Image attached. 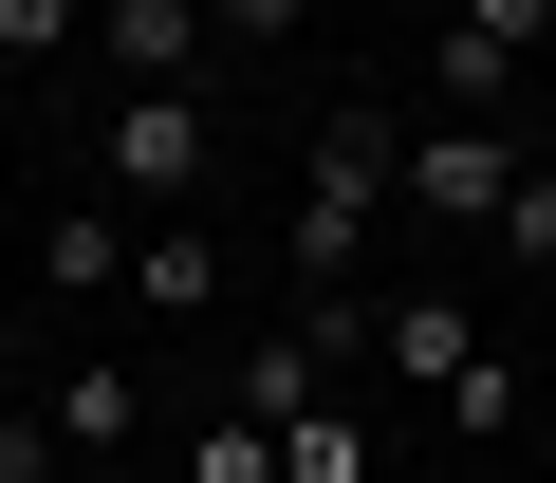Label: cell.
<instances>
[{
	"label": "cell",
	"mask_w": 556,
	"mask_h": 483,
	"mask_svg": "<svg viewBox=\"0 0 556 483\" xmlns=\"http://www.w3.org/2000/svg\"><path fill=\"white\" fill-rule=\"evenodd\" d=\"M501 186H519L501 112H445V131H408V223H501Z\"/></svg>",
	"instance_id": "obj_1"
},
{
	"label": "cell",
	"mask_w": 556,
	"mask_h": 483,
	"mask_svg": "<svg viewBox=\"0 0 556 483\" xmlns=\"http://www.w3.org/2000/svg\"><path fill=\"white\" fill-rule=\"evenodd\" d=\"M112 186L167 223V205L204 186V94H112Z\"/></svg>",
	"instance_id": "obj_2"
},
{
	"label": "cell",
	"mask_w": 556,
	"mask_h": 483,
	"mask_svg": "<svg viewBox=\"0 0 556 483\" xmlns=\"http://www.w3.org/2000/svg\"><path fill=\"white\" fill-rule=\"evenodd\" d=\"M93 38H112V75H130V94H186V57H204V0H93Z\"/></svg>",
	"instance_id": "obj_3"
},
{
	"label": "cell",
	"mask_w": 556,
	"mask_h": 483,
	"mask_svg": "<svg viewBox=\"0 0 556 483\" xmlns=\"http://www.w3.org/2000/svg\"><path fill=\"white\" fill-rule=\"evenodd\" d=\"M371 354H390V372H408V391H445V372H464V354H482V317H464V298H427V280H408V298H371Z\"/></svg>",
	"instance_id": "obj_4"
},
{
	"label": "cell",
	"mask_w": 556,
	"mask_h": 483,
	"mask_svg": "<svg viewBox=\"0 0 556 483\" xmlns=\"http://www.w3.org/2000/svg\"><path fill=\"white\" fill-rule=\"evenodd\" d=\"M38 428H56V446H75V465H112V446H130V428H149V391H130V372H112V354H75V372H56V391H38Z\"/></svg>",
	"instance_id": "obj_5"
},
{
	"label": "cell",
	"mask_w": 556,
	"mask_h": 483,
	"mask_svg": "<svg viewBox=\"0 0 556 483\" xmlns=\"http://www.w3.org/2000/svg\"><path fill=\"white\" fill-rule=\"evenodd\" d=\"M130 298H149V317H223V242H186V223H130Z\"/></svg>",
	"instance_id": "obj_6"
},
{
	"label": "cell",
	"mask_w": 556,
	"mask_h": 483,
	"mask_svg": "<svg viewBox=\"0 0 556 483\" xmlns=\"http://www.w3.org/2000/svg\"><path fill=\"white\" fill-rule=\"evenodd\" d=\"M316 186H353V205H390V186H408V131H390L371 94H353V112H316Z\"/></svg>",
	"instance_id": "obj_7"
},
{
	"label": "cell",
	"mask_w": 556,
	"mask_h": 483,
	"mask_svg": "<svg viewBox=\"0 0 556 483\" xmlns=\"http://www.w3.org/2000/svg\"><path fill=\"white\" fill-rule=\"evenodd\" d=\"M371 223H390V205H353V186H298V205H278L298 280H353V261H371Z\"/></svg>",
	"instance_id": "obj_8"
},
{
	"label": "cell",
	"mask_w": 556,
	"mask_h": 483,
	"mask_svg": "<svg viewBox=\"0 0 556 483\" xmlns=\"http://www.w3.org/2000/svg\"><path fill=\"white\" fill-rule=\"evenodd\" d=\"M38 280H56V298H112V280H130V242H112V205H75V223H38Z\"/></svg>",
	"instance_id": "obj_9"
},
{
	"label": "cell",
	"mask_w": 556,
	"mask_h": 483,
	"mask_svg": "<svg viewBox=\"0 0 556 483\" xmlns=\"http://www.w3.org/2000/svg\"><path fill=\"white\" fill-rule=\"evenodd\" d=\"M278 483H371V428L353 409H278Z\"/></svg>",
	"instance_id": "obj_10"
},
{
	"label": "cell",
	"mask_w": 556,
	"mask_h": 483,
	"mask_svg": "<svg viewBox=\"0 0 556 483\" xmlns=\"http://www.w3.org/2000/svg\"><path fill=\"white\" fill-rule=\"evenodd\" d=\"M427 94H445V112H501V94H519V57H501V38H464V20H445V38H427Z\"/></svg>",
	"instance_id": "obj_11"
},
{
	"label": "cell",
	"mask_w": 556,
	"mask_h": 483,
	"mask_svg": "<svg viewBox=\"0 0 556 483\" xmlns=\"http://www.w3.org/2000/svg\"><path fill=\"white\" fill-rule=\"evenodd\" d=\"M186 483H278V428H260V409H204V428H186Z\"/></svg>",
	"instance_id": "obj_12"
},
{
	"label": "cell",
	"mask_w": 556,
	"mask_h": 483,
	"mask_svg": "<svg viewBox=\"0 0 556 483\" xmlns=\"http://www.w3.org/2000/svg\"><path fill=\"white\" fill-rule=\"evenodd\" d=\"M223 409H260V428H278V409H316V335H260V372H241Z\"/></svg>",
	"instance_id": "obj_13"
},
{
	"label": "cell",
	"mask_w": 556,
	"mask_h": 483,
	"mask_svg": "<svg viewBox=\"0 0 556 483\" xmlns=\"http://www.w3.org/2000/svg\"><path fill=\"white\" fill-rule=\"evenodd\" d=\"M445 428H464V446H501V428H519V372H501V354H464V372H445Z\"/></svg>",
	"instance_id": "obj_14"
},
{
	"label": "cell",
	"mask_w": 556,
	"mask_h": 483,
	"mask_svg": "<svg viewBox=\"0 0 556 483\" xmlns=\"http://www.w3.org/2000/svg\"><path fill=\"white\" fill-rule=\"evenodd\" d=\"M75 38H93V0H0V57H20V75H38V57H75Z\"/></svg>",
	"instance_id": "obj_15"
},
{
	"label": "cell",
	"mask_w": 556,
	"mask_h": 483,
	"mask_svg": "<svg viewBox=\"0 0 556 483\" xmlns=\"http://www.w3.org/2000/svg\"><path fill=\"white\" fill-rule=\"evenodd\" d=\"M464 38H501V57H556V0H445Z\"/></svg>",
	"instance_id": "obj_16"
},
{
	"label": "cell",
	"mask_w": 556,
	"mask_h": 483,
	"mask_svg": "<svg viewBox=\"0 0 556 483\" xmlns=\"http://www.w3.org/2000/svg\"><path fill=\"white\" fill-rule=\"evenodd\" d=\"M501 261H556V168H519V186H501Z\"/></svg>",
	"instance_id": "obj_17"
},
{
	"label": "cell",
	"mask_w": 556,
	"mask_h": 483,
	"mask_svg": "<svg viewBox=\"0 0 556 483\" xmlns=\"http://www.w3.org/2000/svg\"><path fill=\"white\" fill-rule=\"evenodd\" d=\"M204 38H260V57H278V38H298V0H204Z\"/></svg>",
	"instance_id": "obj_18"
}]
</instances>
